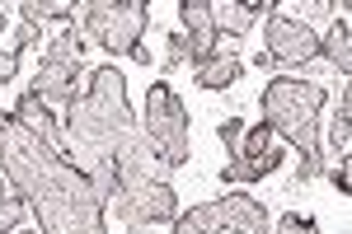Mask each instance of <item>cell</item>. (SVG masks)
Listing matches in <instances>:
<instances>
[{
  "instance_id": "6da1fadb",
  "label": "cell",
  "mask_w": 352,
  "mask_h": 234,
  "mask_svg": "<svg viewBox=\"0 0 352 234\" xmlns=\"http://www.w3.org/2000/svg\"><path fill=\"white\" fill-rule=\"evenodd\" d=\"M0 174L38 215L43 234H109L104 202L71 159L24 131L10 113L0 117Z\"/></svg>"
},
{
  "instance_id": "7a4b0ae2",
  "label": "cell",
  "mask_w": 352,
  "mask_h": 234,
  "mask_svg": "<svg viewBox=\"0 0 352 234\" xmlns=\"http://www.w3.org/2000/svg\"><path fill=\"white\" fill-rule=\"evenodd\" d=\"M324 84L315 80H296V75H277L268 80L263 89V122H268L272 136L292 141L300 150V169H296V183H310L320 178L329 164L320 155V108H324Z\"/></svg>"
},
{
  "instance_id": "3957f363",
  "label": "cell",
  "mask_w": 352,
  "mask_h": 234,
  "mask_svg": "<svg viewBox=\"0 0 352 234\" xmlns=\"http://www.w3.org/2000/svg\"><path fill=\"white\" fill-rule=\"evenodd\" d=\"M141 127L151 136V145L160 150V159L169 169H184L192 159V141H188V104L164 84L155 80L146 89V113H141Z\"/></svg>"
},
{
  "instance_id": "277c9868",
  "label": "cell",
  "mask_w": 352,
  "mask_h": 234,
  "mask_svg": "<svg viewBox=\"0 0 352 234\" xmlns=\"http://www.w3.org/2000/svg\"><path fill=\"white\" fill-rule=\"evenodd\" d=\"M80 52H85V33H76V28H66L52 47H47L43 66H38V75H33V94H38L47 108H52V104L56 108H71L76 99H80V80H85Z\"/></svg>"
},
{
  "instance_id": "5b68a950",
  "label": "cell",
  "mask_w": 352,
  "mask_h": 234,
  "mask_svg": "<svg viewBox=\"0 0 352 234\" xmlns=\"http://www.w3.org/2000/svg\"><path fill=\"white\" fill-rule=\"evenodd\" d=\"M113 215L127 225V230H151L155 220H174L179 215V192L169 183H132V187H118L113 192Z\"/></svg>"
},
{
  "instance_id": "8992f818",
  "label": "cell",
  "mask_w": 352,
  "mask_h": 234,
  "mask_svg": "<svg viewBox=\"0 0 352 234\" xmlns=\"http://www.w3.org/2000/svg\"><path fill=\"white\" fill-rule=\"evenodd\" d=\"M272 66H305L320 56V38L315 28L300 24V19H287V14H268V47H263Z\"/></svg>"
},
{
  "instance_id": "52a82bcc",
  "label": "cell",
  "mask_w": 352,
  "mask_h": 234,
  "mask_svg": "<svg viewBox=\"0 0 352 234\" xmlns=\"http://www.w3.org/2000/svg\"><path fill=\"white\" fill-rule=\"evenodd\" d=\"M146 24H151V5H146V0H118V14H113L109 33H104V52L132 56L136 47H141Z\"/></svg>"
},
{
  "instance_id": "ba28073f",
  "label": "cell",
  "mask_w": 352,
  "mask_h": 234,
  "mask_svg": "<svg viewBox=\"0 0 352 234\" xmlns=\"http://www.w3.org/2000/svg\"><path fill=\"white\" fill-rule=\"evenodd\" d=\"M179 19L188 38V61L202 66L207 56H217V24H212V0H179Z\"/></svg>"
},
{
  "instance_id": "9c48e42d",
  "label": "cell",
  "mask_w": 352,
  "mask_h": 234,
  "mask_svg": "<svg viewBox=\"0 0 352 234\" xmlns=\"http://www.w3.org/2000/svg\"><path fill=\"white\" fill-rule=\"evenodd\" d=\"M217 211L226 220V230H235V234H272V220L263 211V202L249 197V192H226L217 202Z\"/></svg>"
},
{
  "instance_id": "30bf717a",
  "label": "cell",
  "mask_w": 352,
  "mask_h": 234,
  "mask_svg": "<svg viewBox=\"0 0 352 234\" xmlns=\"http://www.w3.org/2000/svg\"><path fill=\"white\" fill-rule=\"evenodd\" d=\"M10 117H14V122H19L24 131H33L38 141H47L52 150H61V155H66V145H61V127H56L52 108L43 104L33 89H24V94H19V104H14V113H10Z\"/></svg>"
},
{
  "instance_id": "8fae6325",
  "label": "cell",
  "mask_w": 352,
  "mask_h": 234,
  "mask_svg": "<svg viewBox=\"0 0 352 234\" xmlns=\"http://www.w3.org/2000/svg\"><path fill=\"white\" fill-rule=\"evenodd\" d=\"M263 10H277V5H263V0H254V5H244V0H212V24H217V38H244L249 28L258 24V14Z\"/></svg>"
},
{
  "instance_id": "7c38bea8",
  "label": "cell",
  "mask_w": 352,
  "mask_h": 234,
  "mask_svg": "<svg viewBox=\"0 0 352 234\" xmlns=\"http://www.w3.org/2000/svg\"><path fill=\"white\" fill-rule=\"evenodd\" d=\"M282 159H287V150H277V145L263 150V155H235V159H226L221 183H258V178H268V174H277Z\"/></svg>"
},
{
  "instance_id": "4fadbf2b",
  "label": "cell",
  "mask_w": 352,
  "mask_h": 234,
  "mask_svg": "<svg viewBox=\"0 0 352 234\" xmlns=\"http://www.w3.org/2000/svg\"><path fill=\"white\" fill-rule=\"evenodd\" d=\"M240 75H244V61L235 56V47H226V52L217 47V56H207L202 66H192V80H197L202 89H212V94H217V89H230Z\"/></svg>"
},
{
  "instance_id": "5bb4252c",
  "label": "cell",
  "mask_w": 352,
  "mask_h": 234,
  "mask_svg": "<svg viewBox=\"0 0 352 234\" xmlns=\"http://www.w3.org/2000/svg\"><path fill=\"white\" fill-rule=\"evenodd\" d=\"M320 56H329L343 75L352 71V28H348V19H338V24L329 28V38L320 43Z\"/></svg>"
},
{
  "instance_id": "9a60e30c",
  "label": "cell",
  "mask_w": 352,
  "mask_h": 234,
  "mask_svg": "<svg viewBox=\"0 0 352 234\" xmlns=\"http://www.w3.org/2000/svg\"><path fill=\"white\" fill-rule=\"evenodd\" d=\"M14 10H24V24H43V19H52V24H66L71 19V10H76V0H19Z\"/></svg>"
},
{
  "instance_id": "2e32d148",
  "label": "cell",
  "mask_w": 352,
  "mask_h": 234,
  "mask_svg": "<svg viewBox=\"0 0 352 234\" xmlns=\"http://www.w3.org/2000/svg\"><path fill=\"white\" fill-rule=\"evenodd\" d=\"M329 141H333L338 155H348V145H352V89L348 84L338 89V117H333V127H329Z\"/></svg>"
},
{
  "instance_id": "e0dca14e",
  "label": "cell",
  "mask_w": 352,
  "mask_h": 234,
  "mask_svg": "<svg viewBox=\"0 0 352 234\" xmlns=\"http://www.w3.org/2000/svg\"><path fill=\"white\" fill-rule=\"evenodd\" d=\"M80 10H85V33H89L94 43H104L113 14H118V0H85Z\"/></svg>"
},
{
  "instance_id": "ac0fdd59",
  "label": "cell",
  "mask_w": 352,
  "mask_h": 234,
  "mask_svg": "<svg viewBox=\"0 0 352 234\" xmlns=\"http://www.w3.org/2000/svg\"><path fill=\"white\" fill-rule=\"evenodd\" d=\"M19 225H24V197L5 183L0 187V234H14Z\"/></svg>"
},
{
  "instance_id": "d6986e66",
  "label": "cell",
  "mask_w": 352,
  "mask_h": 234,
  "mask_svg": "<svg viewBox=\"0 0 352 234\" xmlns=\"http://www.w3.org/2000/svg\"><path fill=\"white\" fill-rule=\"evenodd\" d=\"M184 61H188V38H184V33H169V43H164V56H160V80H164V75H174Z\"/></svg>"
},
{
  "instance_id": "ffe728a7",
  "label": "cell",
  "mask_w": 352,
  "mask_h": 234,
  "mask_svg": "<svg viewBox=\"0 0 352 234\" xmlns=\"http://www.w3.org/2000/svg\"><path fill=\"white\" fill-rule=\"evenodd\" d=\"M192 225H197V234H226V220H221L217 202H207V207H188Z\"/></svg>"
},
{
  "instance_id": "44dd1931",
  "label": "cell",
  "mask_w": 352,
  "mask_h": 234,
  "mask_svg": "<svg viewBox=\"0 0 352 234\" xmlns=\"http://www.w3.org/2000/svg\"><path fill=\"white\" fill-rule=\"evenodd\" d=\"M263 150H272V131H268V122H254L240 136V155H263Z\"/></svg>"
},
{
  "instance_id": "7402d4cb",
  "label": "cell",
  "mask_w": 352,
  "mask_h": 234,
  "mask_svg": "<svg viewBox=\"0 0 352 234\" xmlns=\"http://www.w3.org/2000/svg\"><path fill=\"white\" fill-rule=\"evenodd\" d=\"M217 136H221V145H226V159H235L240 155V136H244V122L240 117H226L217 127Z\"/></svg>"
},
{
  "instance_id": "603a6c76",
  "label": "cell",
  "mask_w": 352,
  "mask_h": 234,
  "mask_svg": "<svg viewBox=\"0 0 352 234\" xmlns=\"http://www.w3.org/2000/svg\"><path fill=\"white\" fill-rule=\"evenodd\" d=\"M277 234H320V225H315V215H282L277 220Z\"/></svg>"
},
{
  "instance_id": "cb8c5ba5",
  "label": "cell",
  "mask_w": 352,
  "mask_h": 234,
  "mask_svg": "<svg viewBox=\"0 0 352 234\" xmlns=\"http://www.w3.org/2000/svg\"><path fill=\"white\" fill-rule=\"evenodd\" d=\"M19 71V47H10V52H0V84H10Z\"/></svg>"
},
{
  "instance_id": "d4e9b609",
  "label": "cell",
  "mask_w": 352,
  "mask_h": 234,
  "mask_svg": "<svg viewBox=\"0 0 352 234\" xmlns=\"http://www.w3.org/2000/svg\"><path fill=\"white\" fill-rule=\"evenodd\" d=\"M329 178H333V187L338 192H348V159H338V169H324Z\"/></svg>"
},
{
  "instance_id": "484cf974",
  "label": "cell",
  "mask_w": 352,
  "mask_h": 234,
  "mask_svg": "<svg viewBox=\"0 0 352 234\" xmlns=\"http://www.w3.org/2000/svg\"><path fill=\"white\" fill-rule=\"evenodd\" d=\"M33 43H38V28L24 24V28H19V47H33Z\"/></svg>"
},
{
  "instance_id": "4316f807",
  "label": "cell",
  "mask_w": 352,
  "mask_h": 234,
  "mask_svg": "<svg viewBox=\"0 0 352 234\" xmlns=\"http://www.w3.org/2000/svg\"><path fill=\"white\" fill-rule=\"evenodd\" d=\"M5 10H10V5H0V33H5V24H10V14H5Z\"/></svg>"
},
{
  "instance_id": "83f0119b",
  "label": "cell",
  "mask_w": 352,
  "mask_h": 234,
  "mask_svg": "<svg viewBox=\"0 0 352 234\" xmlns=\"http://www.w3.org/2000/svg\"><path fill=\"white\" fill-rule=\"evenodd\" d=\"M24 234H38V230H24Z\"/></svg>"
}]
</instances>
